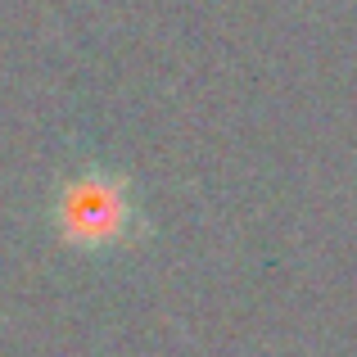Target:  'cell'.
I'll return each mask as SVG.
<instances>
[{
    "instance_id": "1",
    "label": "cell",
    "mask_w": 357,
    "mask_h": 357,
    "mask_svg": "<svg viewBox=\"0 0 357 357\" xmlns=\"http://www.w3.org/2000/svg\"><path fill=\"white\" fill-rule=\"evenodd\" d=\"M50 231L73 253H114L140 236L136 181L118 167H73L50 195Z\"/></svg>"
}]
</instances>
